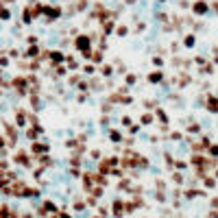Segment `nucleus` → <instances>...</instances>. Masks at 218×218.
I'll list each match as a JSON object with an SVG mask.
<instances>
[{"mask_svg": "<svg viewBox=\"0 0 218 218\" xmlns=\"http://www.w3.org/2000/svg\"><path fill=\"white\" fill-rule=\"evenodd\" d=\"M92 61H96V63H100V61H103V55H100V52H94V57H92Z\"/></svg>", "mask_w": 218, "mask_h": 218, "instance_id": "obj_9", "label": "nucleus"}, {"mask_svg": "<svg viewBox=\"0 0 218 218\" xmlns=\"http://www.w3.org/2000/svg\"><path fill=\"white\" fill-rule=\"evenodd\" d=\"M151 122H153V116H151V114H146V116L142 118V125H151Z\"/></svg>", "mask_w": 218, "mask_h": 218, "instance_id": "obj_7", "label": "nucleus"}, {"mask_svg": "<svg viewBox=\"0 0 218 218\" xmlns=\"http://www.w3.org/2000/svg\"><path fill=\"white\" fill-rule=\"evenodd\" d=\"M103 74H105V77H111V68L105 66V68H103Z\"/></svg>", "mask_w": 218, "mask_h": 218, "instance_id": "obj_11", "label": "nucleus"}, {"mask_svg": "<svg viewBox=\"0 0 218 218\" xmlns=\"http://www.w3.org/2000/svg\"><path fill=\"white\" fill-rule=\"evenodd\" d=\"M111 140H114V142H120V140H122V135H120L118 131H111Z\"/></svg>", "mask_w": 218, "mask_h": 218, "instance_id": "obj_8", "label": "nucleus"}, {"mask_svg": "<svg viewBox=\"0 0 218 218\" xmlns=\"http://www.w3.org/2000/svg\"><path fill=\"white\" fill-rule=\"evenodd\" d=\"M183 44H185V46H194V35H188V37L183 40Z\"/></svg>", "mask_w": 218, "mask_h": 218, "instance_id": "obj_6", "label": "nucleus"}, {"mask_svg": "<svg viewBox=\"0 0 218 218\" xmlns=\"http://www.w3.org/2000/svg\"><path fill=\"white\" fill-rule=\"evenodd\" d=\"M135 81H137V77H135V74H129V77H127V83H129V85H133Z\"/></svg>", "mask_w": 218, "mask_h": 218, "instance_id": "obj_10", "label": "nucleus"}, {"mask_svg": "<svg viewBox=\"0 0 218 218\" xmlns=\"http://www.w3.org/2000/svg\"><path fill=\"white\" fill-rule=\"evenodd\" d=\"M210 11V7H207V2H203V0H199V2H194V13H199V15H203V13H207Z\"/></svg>", "mask_w": 218, "mask_h": 218, "instance_id": "obj_2", "label": "nucleus"}, {"mask_svg": "<svg viewBox=\"0 0 218 218\" xmlns=\"http://www.w3.org/2000/svg\"><path fill=\"white\" fill-rule=\"evenodd\" d=\"M26 42H29V44H35V42H37V37H35V35H29V37H26Z\"/></svg>", "mask_w": 218, "mask_h": 218, "instance_id": "obj_12", "label": "nucleus"}, {"mask_svg": "<svg viewBox=\"0 0 218 218\" xmlns=\"http://www.w3.org/2000/svg\"><path fill=\"white\" fill-rule=\"evenodd\" d=\"M162 79H164V74H162L159 70H157V72H151V74H148V81H151V83H159Z\"/></svg>", "mask_w": 218, "mask_h": 218, "instance_id": "obj_3", "label": "nucleus"}, {"mask_svg": "<svg viewBox=\"0 0 218 218\" xmlns=\"http://www.w3.org/2000/svg\"><path fill=\"white\" fill-rule=\"evenodd\" d=\"M50 57H52V61H57V63H59V61H63V59H68V57H63L59 50H57V52H50Z\"/></svg>", "mask_w": 218, "mask_h": 218, "instance_id": "obj_5", "label": "nucleus"}, {"mask_svg": "<svg viewBox=\"0 0 218 218\" xmlns=\"http://www.w3.org/2000/svg\"><path fill=\"white\" fill-rule=\"evenodd\" d=\"M74 46H77L79 50H85V52H87V48H89V37L79 35V37H77V42H74Z\"/></svg>", "mask_w": 218, "mask_h": 218, "instance_id": "obj_1", "label": "nucleus"}, {"mask_svg": "<svg viewBox=\"0 0 218 218\" xmlns=\"http://www.w3.org/2000/svg\"><path fill=\"white\" fill-rule=\"evenodd\" d=\"M31 151H33V153H44V151H48V146L37 142V144H33V146H31Z\"/></svg>", "mask_w": 218, "mask_h": 218, "instance_id": "obj_4", "label": "nucleus"}]
</instances>
